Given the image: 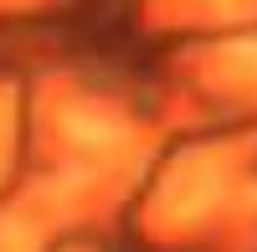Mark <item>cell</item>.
I'll list each match as a JSON object with an SVG mask.
<instances>
[{
    "mask_svg": "<svg viewBox=\"0 0 257 252\" xmlns=\"http://www.w3.org/2000/svg\"><path fill=\"white\" fill-rule=\"evenodd\" d=\"M67 134H72L77 144H88V150H113V144L123 139V129H118V123L93 118V113H72V118H67Z\"/></svg>",
    "mask_w": 257,
    "mask_h": 252,
    "instance_id": "obj_1",
    "label": "cell"
}]
</instances>
